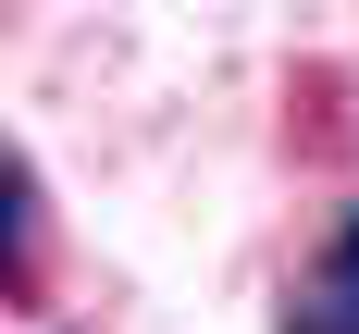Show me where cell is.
Segmentation results:
<instances>
[{"mask_svg":"<svg viewBox=\"0 0 359 334\" xmlns=\"http://www.w3.org/2000/svg\"><path fill=\"white\" fill-rule=\"evenodd\" d=\"M273 334H359V198L334 211L323 260L285 285V322H273Z\"/></svg>","mask_w":359,"mask_h":334,"instance_id":"1","label":"cell"}]
</instances>
